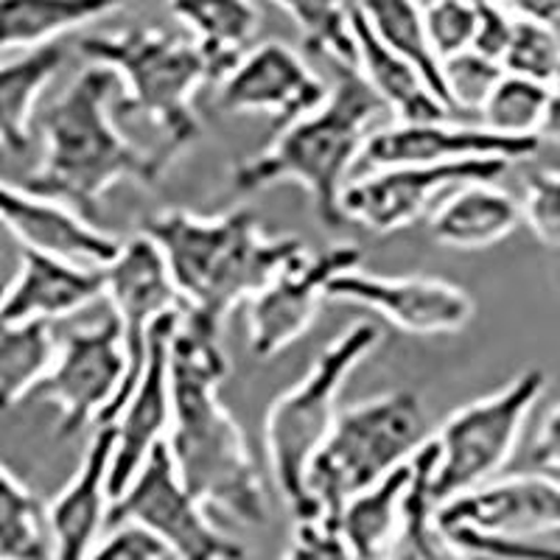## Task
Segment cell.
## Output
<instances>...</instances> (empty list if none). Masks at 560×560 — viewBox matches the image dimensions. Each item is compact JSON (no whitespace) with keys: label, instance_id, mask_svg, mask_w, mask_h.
<instances>
[{"label":"cell","instance_id":"46","mask_svg":"<svg viewBox=\"0 0 560 560\" xmlns=\"http://www.w3.org/2000/svg\"><path fill=\"white\" fill-rule=\"evenodd\" d=\"M3 292H7V283L0 280V300H3Z\"/></svg>","mask_w":560,"mask_h":560},{"label":"cell","instance_id":"5","mask_svg":"<svg viewBox=\"0 0 560 560\" xmlns=\"http://www.w3.org/2000/svg\"><path fill=\"white\" fill-rule=\"evenodd\" d=\"M88 62L104 65L118 79L124 113L143 115L160 132V149L177 158L202 135L194 96L210 79L205 57L191 39L158 28L96 34L79 43Z\"/></svg>","mask_w":560,"mask_h":560},{"label":"cell","instance_id":"36","mask_svg":"<svg viewBox=\"0 0 560 560\" xmlns=\"http://www.w3.org/2000/svg\"><path fill=\"white\" fill-rule=\"evenodd\" d=\"M423 26L440 62L471 51L477 34V0H429L423 7Z\"/></svg>","mask_w":560,"mask_h":560},{"label":"cell","instance_id":"34","mask_svg":"<svg viewBox=\"0 0 560 560\" xmlns=\"http://www.w3.org/2000/svg\"><path fill=\"white\" fill-rule=\"evenodd\" d=\"M502 68L552 88L560 79V28L535 20H516Z\"/></svg>","mask_w":560,"mask_h":560},{"label":"cell","instance_id":"37","mask_svg":"<svg viewBox=\"0 0 560 560\" xmlns=\"http://www.w3.org/2000/svg\"><path fill=\"white\" fill-rule=\"evenodd\" d=\"M518 210H522V222L544 247L560 249V168L529 174L524 179Z\"/></svg>","mask_w":560,"mask_h":560},{"label":"cell","instance_id":"38","mask_svg":"<svg viewBox=\"0 0 560 560\" xmlns=\"http://www.w3.org/2000/svg\"><path fill=\"white\" fill-rule=\"evenodd\" d=\"M280 560H357L334 516L298 518L287 555Z\"/></svg>","mask_w":560,"mask_h":560},{"label":"cell","instance_id":"27","mask_svg":"<svg viewBox=\"0 0 560 560\" xmlns=\"http://www.w3.org/2000/svg\"><path fill=\"white\" fill-rule=\"evenodd\" d=\"M65 62L59 43L39 45L0 65V149L23 154L32 140V115L43 90Z\"/></svg>","mask_w":560,"mask_h":560},{"label":"cell","instance_id":"8","mask_svg":"<svg viewBox=\"0 0 560 560\" xmlns=\"http://www.w3.org/2000/svg\"><path fill=\"white\" fill-rule=\"evenodd\" d=\"M547 384L549 378L541 368L522 370L502 389L448 415L432 438L438 454L429 474V493L438 508L497 479L516 452L529 412Z\"/></svg>","mask_w":560,"mask_h":560},{"label":"cell","instance_id":"21","mask_svg":"<svg viewBox=\"0 0 560 560\" xmlns=\"http://www.w3.org/2000/svg\"><path fill=\"white\" fill-rule=\"evenodd\" d=\"M104 298V269L23 249L14 283H7L0 300V323L68 317Z\"/></svg>","mask_w":560,"mask_h":560},{"label":"cell","instance_id":"32","mask_svg":"<svg viewBox=\"0 0 560 560\" xmlns=\"http://www.w3.org/2000/svg\"><path fill=\"white\" fill-rule=\"evenodd\" d=\"M549 104V84L516 77L504 70L493 84L477 118L485 129L510 138H538ZM541 140V138H538Z\"/></svg>","mask_w":560,"mask_h":560},{"label":"cell","instance_id":"41","mask_svg":"<svg viewBox=\"0 0 560 560\" xmlns=\"http://www.w3.org/2000/svg\"><path fill=\"white\" fill-rule=\"evenodd\" d=\"M513 23L516 18L497 7L493 0H477V34H474L471 51L502 65L510 37H513Z\"/></svg>","mask_w":560,"mask_h":560},{"label":"cell","instance_id":"28","mask_svg":"<svg viewBox=\"0 0 560 560\" xmlns=\"http://www.w3.org/2000/svg\"><path fill=\"white\" fill-rule=\"evenodd\" d=\"M434 440H427L412 457V482L398 533L389 544L384 560H471L446 535L438 522V504L429 493V474L434 465Z\"/></svg>","mask_w":560,"mask_h":560},{"label":"cell","instance_id":"16","mask_svg":"<svg viewBox=\"0 0 560 560\" xmlns=\"http://www.w3.org/2000/svg\"><path fill=\"white\" fill-rule=\"evenodd\" d=\"M179 312L160 317L149 337V357L138 387L132 389L124 407L113 418L115 452L109 465V502L129 488L140 465L147 463L152 448L163 443L172 427V376H168V353L172 337L179 325Z\"/></svg>","mask_w":560,"mask_h":560},{"label":"cell","instance_id":"18","mask_svg":"<svg viewBox=\"0 0 560 560\" xmlns=\"http://www.w3.org/2000/svg\"><path fill=\"white\" fill-rule=\"evenodd\" d=\"M541 149L538 138H510L485 129L482 124H452L448 118L423 124H395L370 132L362 149V163L384 166H438L459 160L499 158L508 163L533 158Z\"/></svg>","mask_w":560,"mask_h":560},{"label":"cell","instance_id":"29","mask_svg":"<svg viewBox=\"0 0 560 560\" xmlns=\"http://www.w3.org/2000/svg\"><path fill=\"white\" fill-rule=\"evenodd\" d=\"M51 323H0V412L34 395L57 357Z\"/></svg>","mask_w":560,"mask_h":560},{"label":"cell","instance_id":"15","mask_svg":"<svg viewBox=\"0 0 560 560\" xmlns=\"http://www.w3.org/2000/svg\"><path fill=\"white\" fill-rule=\"evenodd\" d=\"M323 79L283 43L253 45L219 79V107L224 113H261L275 132L314 113L328 98Z\"/></svg>","mask_w":560,"mask_h":560},{"label":"cell","instance_id":"13","mask_svg":"<svg viewBox=\"0 0 560 560\" xmlns=\"http://www.w3.org/2000/svg\"><path fill=\"white\" fill-rule=\"evenodd\" d=\"M104 298L109 300L115 323L121 328L124 357H127V376L107 418V423H113L118 409L124 407L143 376L154 323L166 314L179 312L183 303H179L163 255L143 233L121 244V253L115 255V261L104 267Z\"/></svg>","mask_w":560,"mask_h":560},{"label":"cell","instance_id":"43","mask_svg":"<svg viewBox=\"0 0 560 560\" xmlns=\"http://www.w3.org/2000/svg\"><path fill=\"white\" fill-rule=\"evenodd\" d=\"M516 20H535L560 28V0H493Z\"/></svg>","mask_w":560,"mask_h":560},{"label":"cell","instance_id":"4","mask_svg":"<svg viewBox=\"0 0 560 560\" xmlns=\"http://www.w3.org/2000/svg\"><path fill=\"white\" fill-rule=\"evenodd\" d=\"M382 113L376 93L357 70H345L337 88L314 113L275 132L261 154L247 158L230 172V188L238 194L264 191L269 185L298 183L312 197L323 228H342V199L350 166L362 158L370 124Z\"/></svg>","mask_w":560,"mask_h":560},{"label":"cell","instance_id":"11","mask_svg":"<svg viewBox=\"0 0 560 560\" xmlns=\"http://www.w3.org/2000/svg\"><path fill=\"white\" fill-rule=\"evenodd\" d=\"M510 168L508 160H459L438 166H384L345 185L339 210L345 224L370 233H395L427 213L443 191L465 183H497Z\"/></svg>","mask_w":560,"mask_h":560},{"label":"cell","instance_id":"33","mask_svg":"<svg viewBox=\"0 0 560 560\" xmlns=\"http://www.w3.org/2000/svg\"><path fill=\"white\" fill-rule=\"evenodd\" d=\"M306 34L312 51L331 57L342 70H357V45L345 0H275Z\"/></svg>","mask_w":560,"mask_h":560},{"label":"cell","instance_id":"3","mask_svg":"<svg viewBox=\"0 0 560 560\" xmlns=\"http://www.w3.org/2000/svg\"><path fill=\"white\" fill-rule=\"evenodd\" d=\"M118 79L109 68L88 62L39 118L43 158L23 188L59 199L93 219L104 194L118 183L154 185L172 166L163 149L143 152L113 121Z\"/></svg>","mask_w":560,"mask_h":560},{"label":"cell","instance_id":"14","mask_svg":"<svg viewBox=\"0 0 560 560\" xmlns=\"http://www.w3.org/2000/svg\"><path fill=\"white\" fill-rule=\"evenodd\" d=\"M328 300H342L382 314L398 331L415 337L457 334L474 319V298L452 280L427 275H373L348 269L328 283Z\"/></svg>","mask_w":560,"mask_h":560},{"label":"cell","instance_id":"31","mask_svg":"<svg viewBox=\"0 0 560 560\" xmlns=\"http://www.w3.org/2000/svg\"><path fill=\"white\" fill-rule=\"evenodd\" d=\"M0 560H51L48 502L0 463Z\"/></svg>","mask_w":560,"mask_h":560},{"label":"cell","instance_id":"42","mask_svg":"<svg viewBox=\"0 0 560 560\" xmlns=\"http://www.w3.org/2000/svg\"><path fill=\"white\" fill-rule=\"evenodd\" d=\"M529 459L541 471L560 474V404L544 418L541 429L535 434L533 448H529Z\"/></svg>","mask_w":560,"mask_h":560},{"label":"cell","instance_id":"23","mask_svg":"<svg viewBox=\"0 0 560 560\" xmlns=\"http://www.w3.org/2000/svg\"><path fill=\"white\" fill-rule=\"evenodd\" d=\"M522 224L518 202L493 183H465L452 188L432 210L434 242L452 249H485L504 242Z\"/></svg>","mask_w":560,"mask_h":560},{"label":"cell","instance_id":"17","mask_svg":"<svg viewBox=\"0 0 560 560\" xmlns=\"http://www.w3.org/2000/svg\"><path fill=\"white\" fill-rule=\"evenodd\" d=\"M440 527L493 538H538L560 529V482L541 474L490 479L438 508Z\"/></svg>","mask_w":560,"mask_h":560},{"label":"cell","instance_id":"35","mask_svg":"<svg viewBox=\"0 0 560 560\" xmlns=\"http://www.w3.org/2000/svg\"><path fill=\"white\" fill-rule=\"evenodd\" d=\"M504 68L477 51H463L440 62L443 93H446L448 113L477 115L493 84L502 79Z\"/></svg>","mask_w":560,"mask_h":560},{"label":"cell","instance_id":"12","mask_svg":"<svg viewBox=\"0 0 560 560\" xmlns=\"http://www.w3.org/2000/svg\"><path fill=\"white\" fill-rule=\"evenodd\" d=\"M362 249L357 244H334L323 253H300L280 269L255 298L247 300L249 350L269 359L298 342L317 319L328 283L337 275L357 269Z\"/></svg>","mask_w":560,"mask_h":560},{"label":"cell","instance_id":"9","mask_svg":"<svg viewBox=\"0 0 560 560\" xmlns=\"http://www.w3.org/2000/svg\"><path fill=\"white\" fill-rule=\"evenodd\" d=\"M174 471L166 440L152 448L129 488L113 499L107 529L138 524L154 535L174 560H244V547L224 535Z\"/></svg>","mask_w":560,"mask_h":560},{"label":"cell","instance_id":"44","mask_svg":"<svg viewBox=\"0 0 560 560\" xmlns=\"http://www.w3.org/2000/svg\"><path fill=\"white\" fill-rule=\"evenodd\" d=\"M538 138L552 140V143H560V79L549 88V104L547 115H544V127L538 132Z\"/></svg>","mask_w":560,"mask_h":560},{"label":"cell","instance_id":"2","mask_svg":"<svg viewBox=\"0 0 560 560\" xmlns=\"http://www.w3.org/2000/svg\"><path fill=\"white\" fill-rule=\"evenodd\" d=\"M140 233L152 238L166 261L183 303L179 323L222 337L228 314L261 292L269 280L306 253L298 236H269L249 208L219 217L191 210H163Z\"/></svg>","mask_w":560,"mask_h":560},{"label":"cell","instance_id":"45","mask_svg":"<svg viewBox=\"0 0 560 560\" xmlns=\"http://www.w3.org/2000/svg\"><path fill=\"white\" fill-rule=\"evenodd\" d=\"M465 555H468V552H465ZM468 558H471V560H493V558H485V555H468Z\"/></svg>","mask_w":560,"mask_h":560},{"label":"cell","instance_id":"7","mask_svg":"<svg viewBox=\"0 0 560 560\" xmlns=\"http://www.w3.org/2000/svg\"><path fill=\"white\" fill-rule=\"evenodd\" d=\"M427 440V409L415 389L382 393L339 409L331 432L308 463V497L323 516L337 518L350 497L409 463Z\"/></svg>","mask_w":560,"mask_h":560},{"label":"cell","instance_id":"10","mask_svg":"<svg viewBox=\"0 0 560 560\" xmlns=\"http://www.w3.org/2000/svg\"><path fill=\"white\" fill-rule=\"evenodd\" d=\"M127 376L121 328L109 314L96 328L70 334L57 348L48 376L34 389L39 401L59 409L54 429L59 440L82 434L88 427H104Z\"/></svg>","mask_w":560,"mask_h":560},{"label":"cell","instance_id":"22","mask_svg":"<svg viewBox=\"0 0 560 560\" xmlns=\"http://www.w3.org/2000/svg\"><path fill=\"white\" fill-rule=\"evenodd\" d=\"M350 32L357 45V73L368 84L382 107H389L398 124H423L448 118V107L420 77V70L407 59L389 51L387 45L370 32L357 7H350Z\"/></svg>","mask_w":560,"mask_h":560},{"label":"cell","instance_id":"1","mask_svg":"<svg viewBox=\"0 0 560 560\" xmlns=\"http://www.w3.org/2000/svg\"><path fill=\"white\" fill-rule=\"evenodd\" d=\"M172 427L166 448L185 490L242 524L267 522V485L242 427L219 398L228 376L222 337L179 323L168 353Z\"/></svg>","mask_w":560,"mask_h":560},{"label":"cell","instance_id":"25","mask_svg":"<svg viewBox=\"0 0 560 560\" xmlns=\"http://www.w3.org/2000/svg\"><path fill=\"white\" fill-rule=\"evenodd\" d=\"M409 482H412V459L398 465L376 485L359 490L357 497H350L339 508V533L353 558L384 560L395 533H398V524H401Z\"/></svg>","mask_w":560,"mask_h":560},{"label":"cell","instance_id":"19","mask_svg":"<svg viewBox=\"0 0 560 560\" xmlns=\"http://www.w3.org/2000/svg\"><path fill=\"white\" fill-rule=\"evenodd\" d=\"M0 224L23 249L82 267L104 269L115 261L124 244L70 205L28 191L23 185H9L7 179H0Z\"/></svg>","mask_w":560,"mask_h":560},{"label":"cell","instance_id":"24","mask_svg":"<svg viewBox=\"0 0 560 560\" xmlns=\"http://www.w3.org/2000/svg\"><path fill=\"white\" fill-rule=\"evenodd\" d=\"M168 7L194 37L213 82L253 48L261 26L253 0H168Z\"/></svg>","mask_w":560,"mask_h":560},{"label":"cell","instance_id":"30","mask_svg":"<svg viewBox=\"0 0 560 560\" xmlns=\"http://www.w3.org/2000/svg\"><path fill=\"white\" fill-rule=\"evenodd\" d=\"M357 12L362 14L370 32L376 34L389 51H395L420 70V77L427 79L440 102L446 104L440 59L434 57L432 45H429L427 26H423V7L418 0H359Z\"/></svg>","mask_w":560,"mask_h":560},{"label":"cell","instance_id":"20","mask_svg":"<svg viewBox=\"0 0 560 560\" xmlns=\"http://www.w3.org/2000/svg\"><path fill=\"white\" fill-rule=\"evenodd\" d=\"M115 452L113 423L96 427L88 452L62 493L48 504L51 560H88L107 529L109 465Z\"/></svg>","mask_w":560,"mask_h":560},{"label":"cell","instance_id":"40","mask_svg":"<svg viewBox=\"0 0 560 560\" xmlns=\"http://www.w3.org/2000/svg\"><path fill=\"white\" fill-rule=\"evenodd\" d=\"M163 544L138 524H118L109 527L107 538L96 544L88 560H166Z\"/></svg>","mask_w":560,"mask_h":560},{"label":"cell","instance_id":"6","mask_svg":"<svg viewBox=\"0 0 560 560\" xmlns=\"http://www.w3.org/2000/svg\"><path fill=\"white\" fill-rule=\"evenodd\" d=\"M382 345V328L359 319L317 357L306 376L275 398L264 429L267 465L298 518L323 516L306 490V471L337 420V401L350 373Z\"/></svg>","mask_w":560,"mask_h":560},{"label":"cell","instance_id":"26","mask_svg":"<svg viewBox=\"0 0 560 560\" xmlns=\"http://www.w3.org/2000/svg\"><path fill=\"white\" fill-rule=\"evenodd\" d=\"M129 0H0V54L57 43Z\"/></svg>","mask_w":560,"mask_h":560},{"label":"cell","instance_id":"39","mask_svg":"<svg viewBox=\"0 0 560 560\" xmlns=\"http://www.w3.org/2000/svg\"><path fill=\"white\" fill-rule=\"evenodd\" d=\"M446 535L468 555H485L493 560H560V547L535 541V538H493V535H479L471 529H452Z\"/></svg>","mask_w":560,"mask_h":560}]
</instances>
